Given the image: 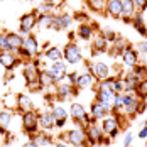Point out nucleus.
<instances>
[{"mask_svg": "<svg viewBox=\"0 0 147 147\" xmlns=\"http://www.w3.org/2000/svg\"><path fill=\"white\" fill-rule=\"evenodd\" d=\"M22 61H32L39 56V42L37 39L32 36V34H27L24 36V41H22V47L15 53Z\"/></svg>", "mask_w": 147, "mask_h": 147, "instance_id": "nucleus-1", "label": "nucleus"}, {"mask_svg": "<svg viewBox=\"0 0 147 147\" xmlns=\"http://www.w3.org/2000/svg\"><path fill=\"white\" fill-rule=\"evenodd\" d=\"M100 127H102L103 134L110 139H115L122 127H120V113H108L105 118L100 120Z\"/></svg>", "mask_w": 147, "mask_h": 147, "instance_id": "nucleus-2", "label": "nucleus"}, {"mask_svg": "<svg viewBox=\"0 0 147 147\" xmlns=\"http://www.w3.org/2000/svg\"><path fill=\"white\" fill-rule=\"evenodd\" d=\"M86 130V140H88V146H98V144H110V137H107L103 134L100 123L96 122H91L90 125L85 127Z\"/></svg>", "mask_w": 147, "mask_h": 147, "instance_id": "nucleus-3", "label": "nucleus"}, {"mask_svg": "<svg viewBox=\"0 0 147 147\" xmlns=\"http://www.w3.org/2000/svg\"><path fill=\"white\" fill-rule=\"evenodd\" d=\"M140 98L135 95V91H127L123 93V108H122V115L130 118L137 117V110H139V105H140Z\"/></svg>", "mask_w": 147, "mask_h": 147, "instance_id": "nucleus-4", "label": "nucleus"}, {"mask_svg": "<svg viewBox=\"0 0 147 147\" xmlns=\"http://www.w3.org/2000/svg\"><path fill=\"white\" fill-rule=\"evenodd\" d=\"M63 137H64V140H66L71 147L88 146L86 130H85V127H81V125H76V127H73V129H69L68 132L63 134Z\"/></svg>", "mask_w": 147, "mask_h": 147, "instance_id": "nucleus-5", "label": "nucleus"}, {"mask_svg": "<svg viewBox=\"0 0 147 147\" xmlns=\"http://www.w3.org/2000/svg\"><path fill=\"white\" fill-rule=\"evenodd\" d=\"M69 118L73 120V123L81 125V127H86V125H90L93 122L88 113V110L81 103H71V107H69Z\"/></svg>", "mask_w": 147, "mask_h": 147, "instance_id": "nucleus-6", "label": "nucleus"}, {"mask_svg": "<svg viewBox=\"0 0 147 147\" xmlns=\"http://www.w3.org/2000/svg\"><path fill=\"white\" fill-rule=\"evenodd\" d=\"M63 61L66 64H80V63H83L81 47L76 44L74 41H69L68 44L63 47Z\"/></svg>", "mask_w": 147, "mask_h": 147, "instance_id": "nucleus-7", "label": "nucleus"}, {"mask_svg": "<svg viewBox=\"0 0 147 147\" xmlns=\"http://www.w3.org/2000/svg\"><path fill=\"white\" fill-rule=\"evenodd\" d=\"M22 130L30 135V134H36L39 130V112H36V110H30V112H26V113H22Z\"/></svg>", "mask_w": 147, "mask_h": 147, "instance_id": "nucleus-8", "label": "nucleus"}, {"mask_svg": "<svg viewBox=\"0 0 147 147\" xmlns=\"http://www.w3.org/2000/svg\"><path fill=\"white\" fill-rule=\"evenodd\" d=\"M37 17H39V12L37 10H34V12H29V14H24L20 17V20H19V34L22 36H27L30 34L34 27L37 26Z\"/></svg>", "mask_w": 147, "mask_h": 147, "instance_id": "nucleus-9", "label": "nucleus"}, {"mask_svg": "<svg viewBox=\"0 0 147 147\" xmlns=\"http://www.w3.org/2000/svg\"><path fill=\"white\" fill-rule=\"evenodd\" d=\"M86 66H88V71L93 74L96 80H105V78L112 76L110 66H108L107 63H103V61H88Z\"/></svg>", "mask_w": 147, "mask_h": 147, "instance_id": "nucleus-10", "label": "nucleus"}, {"mask_svg": "<svg viewBox=\"0 0 147 147\" xmlns=\"http://www.w3.org/2000/svg\"><path fill=\"white\" fill-rule=\"evenodd\" d=\"M0 64L7 69V71H14L15 66L19 64H24V61L19 58L15 53H10V51H0Z\"/></svg>", "mask_w": 147, "mask_h": 147, "instance_id": "nucleus-11", "label": "nucleus"}, {"mask_svg": "<svg viewBox=\"0 0 147 147\" xmlns=\"http://www.w3.org/2000/svg\"><path fill=\"white\" fill-rule=\"evenodd\" d=\"M78 91L80 90L76 88V86H73V85H68V83H63V81H59V83H56L54 85V96L58 98V100H66L68 96H76L78 95Z\"/></svg>", "mask_w": 147, "mask_h": 147, "instance_id": "nucleus-12", "label": "nucleus"}, {"mask_svg": "<svg viewBox=\"0 0 147 147\" xmlns=\"http://www.w3.org/2000/svg\"><path fill=\"white\" fill-rule=\"evenodd\" d=\"M15 108H17V112L20 115L26 113V112L34 110V102H32L30 95H27V93H17V96H15Z\"/></svg>", "mask_w": 147, "mask_h": 147, "instance_id": "nucleus-13", "label": "nucleus"}, {"mask_svg": "<svg viewBox=\"0 0 147 147\" xmlns=\"http://www.w3.org/2000/svg\"><path fill=\"white\" fill-rule=\"evenodd\" d=\"M22 41H24V36H20L19 32H7L5 34V51L17 53L22 47Z\"/></svg>", "mask_w": 147, "mask_h": 147, "instance_id": "nucleus-14", "label": "nucleus"}, {"mask_svg": "<svg viewBox=\"0 0 147 147\" xmlns=\"http://www.w3.org/2000/svg\"><path fill=\"white\" fill-rule=\"evenodd\" d=\"M46 69L54 76L56 83H59V81L64 78V74L68 73V64H66L63 59H59V61H51V64H49Z\"/></svg>", "mask_w": 147, "mask_h": 147, "instance_id": "nucleus-15", "label": "nucleus"}, {"mask_svg": "<svg viewBox=\"0 0 147 147\" xmlns=\"http://www.w3.org/2000/svg\"><path fill=\"white\" fill-rule=\"evenodd\" d=\"M29 140H32L37 147H53L54 146V139H53V135H51L49 132H46V130H42V132L37 130L36 134H30Z\"/></svg>", "mask_w": 147, "mask_h": 147, "instance_id": "nucleus-16", "label": "nucleus"}, {"mask_svg": "<svg viewBox=\"0 0 147 147\" xmlns=\"http://www.w3.org/2000/svg\"><path fill=\"white\" fill-rule=\"evenodd\" d=\"M113 98H115V91L113 90H98V91H95V100L102 103L108 112H112Z\"/></svg>", "mask_w": 147, "mask_h": 147, "instance_id": "nucleus-17", "label": "nucleus"}, {"mask_svg": "<svg viewBox=\"0 0 147 147\" xmlns=\"http://www.w3.org/2000/svg\"><path fill=\"white\" fill-rule=\"evenodd\" d=\"M122 64L123 66H127V68H130L132 69L135 64H139V51L134 47V46H129L123 53H122Z\"/></svg>", "mask_w": 147, "mask_h": 147, "instance_id": "nucleus-18", "label": "nucleus"}, {"mask_svg": "<svg viewBox=\"0 0 147 147\" xmlns=\"http://www.w3.org/2000/svg\"><path fill=\"white\" fill-rule=\"evenodd\" d=\"M96 81H98V80H96L93 74L90 73V71H86V73H78V78H76V83H74V86L81 91V90L93 88Z\"/></svg>", "mask_w": 147, "mask_h": 147, "instance_id": "nucleus-19", "label": "nucleus"}, {"mask_svg": "<svg viewBox=\"0 0 147 147\" xmlns=\"http://www.w3.org/2000/svg\"><path fill=\"white\" fill-rule=\"evenodd\" d=\"M108 41L103 37V34L100 30H96V34H95V41L91 42V53H93V56H96V54H102V53H107L108 51Z\"/></svg>", "mask_w": 147, "mask_h": 147, "instance_id": "nucleus-20", "label": "nucleus"}, {"mask_svg": "<svg viewBox=\"0 0 147 147\" xmlns=\"http://www.w3.org/2000/svg\"><path fill=\"white\" fill-rule=\"evenodd\" d=\"M88 113H90V117H91V120H93V122H100L102 118H105L108 113H112V112H108V110H107V108H105L100 102L93 100V102H91V105H90Z\"/></svg>", "mask_w": 147, "mask_h": 147, "instance_id": "nucleus-21", "label": "nucleus"}, {"mask_svg": "<svg viewBox=\"0 0 147 147\" xmlns=\"http://www.w3.org/2000/svg\"><path fill=\"white\" fill-rule=\"evenodd\" d=\"M135 12H137V9H135L134 0H122V14H120V19L125 24H130L132 22V17Z\"/></svg>", "mask_w": 147, "mask_h": 147, "instance_id": "nucleus-22", "label": "nucleus"}, {"mask_svg": "<svg viewBox=\"0 0 147 147\" xmlns=\"http://www.w3.org/2000/svg\"><path fill=\"white\" fill-rule=\"evenodd\" d=\"M105 15L112 17V19H120L122 14V0H107L105 2Z\"/></svg>", "mask_w": 147, "mask_h": 147, "instance_id": "nucleus-23", "label": "nucleus"}, {"mask_svg": "<svg viewBox=\"0 0 147 147\" xmlns=\"http://www.w3.org/2000/svg\"><path fill=\"white\" fill-rule=\"evenodd\" d=\"M54 122H56V118H54V115L51 113V110L39 112V129L49 132V130L54 129Z\"/></svg>", "mask_w": 147, "mask_h": 147, "instance_id": "nucleus-24", "label": "nucleus"}, {"mask_svg": "<svg viewBox=\"0 0 147 147\" xmlns=\"http://www.w3.org/2000/svg\"><path fill=\"white\" fill-rule=\"evenodd\" d=\"M129 46H132V44H129L123 37L117 36V37H115V41L112 42V46L108 47V53H110V56H112V58H117V56H122V53H123Z\"/></svg>", "mask_w": 147, "mask_h": 147, "instance_id": "nucleus-25", "label": "nucleus"}, {"mask_svg": "<svg viewBox=\"0 0 147 147\" xmlns=\"http://www.w3.org/2000/svg\"><path fill=\"white\" fill-rule=\"evenodd\" d=\"M14 122V113L12 110H0V134H7V130L12 127Z\"/></svg>", "mask_w": 147, "mask_h": 147, "instance_id": "nucleus-26", "label": "nucleus"}, {"mask_svg": "<svg viewBox=\"0 0 147 147\" xmlns=\"http://www.w3.org/2000/svg\"><path fill=\"white\" fill-rule=\"evenodd\" d=\"M132 26L140 36L147 37V24H146V19H144V14H142V12H135V14H134Z\"/></svg>", "mask_w": 147, "mask_h": 147, "instance_id": "nucleus-27", "label": "nucleus"}, {"mask_svg": "<svg viewBox=\"0 0 147 147\" xmlns=\"http://www.w3.org/2000/svg\"><path fill=\"white\" fill-rule=\"evenodd\" d=\"M93 34H95V30H93L90 22H83V24H80L76 27V36L80 39H83V41H90L93 37Z\"/></svg>", "mask_w": 147, "mask_h": 147, "instance_id": "nucleus-28", "label": "nucleus"}, {"mask_svg": "<svg viewBox=\"0 0 147 147\" xmlns=\"http://www.w3.org/2000/svg\"><path fill=\"white\" fill-rule=\"evenodd\" d=\"M140 80L132 73V71H129V73L125 74V76H122V83H123V93H127V91H135V86H137V83H139Z\"/></svg>", "mask_w": 147, "mask_h": 147, "instance_id": "nucleus-29", "label": "nucleus"}, {"mask_svg": "<svg viewBox=\"0 0 147 147\" xmlns=\"http://www.w3.org/2000/svg\"><path fill=\"white\" fill-rule=\"evenodd\" d=\"M39 81H41V86L42 88H51V86L56 85L54 76L49 73L47 69H39Z\"/></svg>", "mask_w": 147, "mask_h": 147, "instance_id": "nucleus-30", "label": "nucleus"}, {"mask_svg": "<svg viewBox=\"0 0 147 147\" xmlns=\"http://www.w3.org/2000/svg\"><path fill=\"white\" fill-rule=\"evenodd\" d=\"M42 54H44V58L47 61H59V59H63V49H59L56 46H51L49 49H46Z\"/></svg>", "mask_w": 147, "mask_h": 147, "instance_id": "nucleus-31", "label": "nucleus"}, {"mask_svg": "<svg viewBox=\"0 0 147 147\" xmlns=\"http://www.w3.org/2000/svg\"><path fill=\"white\" fill-rule=\"evenodd\" d=\"M49 110H51V113L54 115L56 120H68V117H69V112L61 105H53Z\"/></svg>", "mask_w": 147, "mask_h": 147, "instance_id": "nucleus-32", "label": "nucleus"}, {"mask_svg": "<svg viewBox=\"0 0 147 147\" xmlns=\"http://www.w3.org/2000/svg\"><path fill=\"white\" fill-rule=\"evenodd\" d=\"M47 29L56 30V32H59V30H66V29H64V24H63V19H61V14H53L51 22H49V26H47Z\"/></svg>", "mask_w": 147, "mask_h": 147, "instance_id": "nucleus-33", "label": "nucleus"}, {"mask_svg": "<svg viewBox=\"0 0 147 147\" xmlns=\"http://www.w3.org/2000/svg\"><path fill=\"white\" fill-rule=\"evenodd\" d=\"M135 95L140 98V100H147V78H142L137 86H135Z\"/></svg>", "mask_w": 147, "mask_h": 147, "instance_id": "nucleus-34", "label": "nucleus"}, {"mask_svg": "<svg viewBox=\"0 0 147 147\" xmlns=\"http://www.w3.org/2000/svg\"><path fill=\"white\" fill-rule=\"evenodd\" d=\"M105 2L107 0H86V5L93 12H103L105 10Z\"/></svg>", "mask_w": 147, "mask_h": 147, "instance_id": "nucleus-35", "label": "nucleus"}, {"mask_svg": "<svg viewBox=\"0 0 147 147\" xmlns=\"http://www.w3.org/2000/svg\"><path fill=\"white\" fill-rule=\"evenodd\" d=\"M54 10H56V3L42 2V3L37 7V12H39V14H54Z\"/></svg>", "mask_w": 147, "mask_h": 147, "instance_id": "nucleus-36", "label": "nucleus"}, {"mask_svg": "<svg viewBox=\"0 0 147 147\" xmlns=\"http://www.w3.org/2000/svg\"><path fill=\"white\" fill-rule=\"evenodd\" d=\"M132 73L135 74L139 80H142V78H146V74H147V68L144 64H135L132 68Z\"/></svg>", "mask_w": 147, "mask_h": 147, "instance_id": "nucleus-37", "label": "nucleus"}, {"mask_svg": "<svg viewBox=\"0 0 147 147\" xmlns=\"http://www.w3.org/2000/svg\"><path fill=\"white\" fill-rule=\"evenodd\" d=\"M15 96H17V95H12V93L5 95V98L2 100V102H3V107H5V108H10V110L15 108Z\"/></svg>", "mask_w": 147, "mask_h": 147, "instance_id": "nucleus-38", "label": "nucleus"}, {"mask_svg": "<svg viewBox=\"0 0 147 147\" xmlns=\"http://www.w3.org/2000/svg\"><path fill=\"white\" fill-rule=\"evenodd\" d=\"M100 32L103 34V37L108 41V44H112V42L115 41V37H117V34H115L112 29H100Z\"/></svg>", "mask_w": 147, "mask_h": 147, "instance_id": "nucleus-39", "label": "nucleus"}, {"mask_svg": "<svg viewBox=\"0 0 147 147\" xmlns=\"http://www.w3.org/2000/svg\"><path fill=\"white\" fill-rule=\"evenodd\" d=\"M112 90L115 93H123V83H122V76H115L113 80V85H112Z\"/></svg>", "mask_w": 147, "mask_h": 147, "instance_id": "nucleus-40", "label": "nucleus"}, {"mask_svg": "<svg viewBox=\"0 0 147 147\" xmlns=\"http://www.w3.org/2000/svg\"><path fill=\"white\" fill-rule=\"evenodd\" d=\"M134 3H135L137 12H142V14L147 12V0H134Z\"/></svg>", "mask_w": 147, "mask_h": 147, "instance_id": "nucleus-41", "label": "nucleus"}, {"mask_svg": "<svg viewBox=\"0 0 147 147\" xmlns=\"http://www.w3.org/2000/svg\"><path fill=\"white\" fill-rule=\"evenodd\" d=\"M61 19H63L64 29H69V26H71V22H73V15H69V14H61Z\"/></svg>", "mask_w": 147, "mask_h": 147, "instance_id": "nucleus-42", "label": "nucleus"}, {"mask_svg": "<svg viewBox=\"0 0 147 147\" xmlns=\"http://www.w3.org/2000/svg\"><path fill=\"white\" fill-rule=\"evenodd\" d=\"M73 19H76V20H78L80 24H83V22H90V17H88L86 14H85V12H76Z\"/></svg>", "mask_w": 147, "mask_h": 147, "instance_id": "nucleus-43", "label": "nucleus"}, {"mask_svg": "<svg viewBox=\"0 0 147 147\" xmlns=\"http://www.w3.org/2000/svg\"><path fill=\"white\" fill-rule=\"evenodd\" d=\"M132 140H134V135L130 132H127L123 135V140H122V147H129L132 146Z\"/></svg>", "mask_w": 147, "mask_h": 147, "instance_id": "nucleus-44", "label": "nucleus"}, {"mask_svg": "<svg viewBox=\"0 0 147 147\" xmlns=\"http://www.w3.org/2000/svg\"><path fill=\"white\" fill-rule=\"evenodd\" d=\"M137 51H139L140 54H147V41H140V42L137 44Z\"/></svg>", "mask_w": 147, "mask_h": 147, "instance_id": "nucleus-45", "label": "nucleus"}, {"mask_svg": "<svg viewBox=\"0 0 147 147\" xmlns=\"http://www.w3.org/2000/svg\"><path fill=\"white\" fill-rule=\"evenodd\" d=\"M139 139H142V140L147 139V125H142V129H140V132H139Z\"/></svg>", "mask_w": 147, "mask_h": 147, "instance_id": "nucleus-46", "label": "nucleus"}, {"mask_svg": "<svg viewBox=\"0 0 147 147\" xmlns=\"http://www.w3.org/2000/svg\"><path fill=\"white\" fill-rule=\"evenodd\" d=\"M53 147H71V146H69V144H68L66 140H56Z\"/></svg>", "mask_w": 147, "mask_h": 147, "instance_id": "nucleus-47", "label": "nucleus"}, {"mask_svg": "<svg viewBox=\"0 0 147 147\" xmlns=\"http://www.w3.org/2000/svg\"><path fill=\"white\" fill-rule=\"evenodd\" d=\"M3 49H5V34L0 32V51H3Z\"/></svg>", "mask_w": 147, "mask_h": 147, "instance_id": "nucleus-48", "label": "nucleus"}, {"mask_svg": "<svg viewBox=\"0 0 147 147\" xmlns=\"http://www.w3.org/2000/svg\"><path fill=\"white\" fill-rule=\"evenodd\" d=\"M20 147H37V146H36V144H34L32 140H27L26 144H22V146H20Z\"/></svg>", "mask_w": 147, "mask_h": 147, "instance_id": "nucleus-49", "label": "nucleus"}, {"mask_svg": "<svg viewBox=\"0 0 147 147\" xmlns=\"http://www.w3.org/2000/svg\"><path fill=\"white\" fill-rule=\"evenodd\" d=\"M42 2H47V3H56V0H42Z\"/></svg>", "mask_w": 147, "mask_h": 147, "instance_id": "nucleus-50", "label": "nucleus"}, {"mask_svg": "<svg viewBox=\"0 0 147 147\" xmlns=\"http://www.w3.org/2000/svg\"><path fill=\"white\" fill-rule=\"evenodd\" d=\"M0 147H2V142H0Z\"/></svg>", "mask_w": 147, "mask_h": 147, "instance_id": "nucleus-51", "label": "nucleus"}, {"mask_svg": "<svg viewBox=\"0 0 147 147\" xmlns=\"http://www.w3.org/2000/svg\"><path fill=\"white\" fill-rule=\"evenodd\" d=\"M129 147H132V146H129Z\"/></svg>", "mask_w": 147, "mask_h": 147, "instance_id": "nucleus-52", "label": "nucleus"}, {"mask_svg": "<svg viewBox=\"0 0 147 147\" xmlns=\"http://www.w3.org/2000/svg\"><path fill=\"white\" fill-rule=\"evenodd\" d=\"M146 102H147V100H146Z\"/></svg>", "mask_w": 147, "mask_h": 147, "instance_id": "nucleus-53", "label": "nucleus"}]
</instances>
